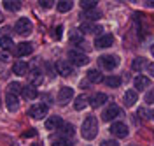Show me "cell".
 <instances>
[{"instance_id": "1", "label": "cell", "mask_w": 154, "mask_h": 146, "mask_svg": "<svg viewBox=\"0 0 154 146\" xmlns=\"http://www.w3.org/2000/svg\"><path fill=\"white\" fill-rule=\"evenodd\" d=\"M81 134L84 139L91 141L95 139L96 134H98V122H96L95 116H88L84 122H82V127H81Z\"/></svg>"}, {"instance_id": "2", "label": "cell", "mask_w": 154, "mask_h": 146, "mask_svg": "<svg viewBox=\"0 0 154 146\" xmlns=\"http://www.w3.org/2000/svg\"><path fill=\"white\" fill-rule=\"evenodd\" d=\"M98 65L105 70H114L117 65H119V58L114 57V55H103L98 58Z\"/></svg>"}, {"instance_id": "3", "label": "cell", "mask_w": 154, "mask_h": 146, "mask_svg": "<svg viewBox=\"0 0 154 146\" xmlns=\"http://www.w3.org/2000/svg\"><path fill=\"white\" fill-rule=\"evenodd\" d=\"M68 60H70L74 65H77V67H81V65H86L88 62H89L88 55L81 53V51H77V49H70V51H68Z\"/></svg>"}, {"instance_id": "4", "label": "cell", "mask_w": 154, "mask_h": 146, "mask_svg": "<svg viewBox=\"0 0 154 146\" xmlns=\"http://www.w3.org/2000/svg\"><path fill=\"white\" fill-rule=\"evenodd\" d=\"M14 30H16V34H19V35H28V34H32V21L28 18H19L16 21Z\"/></svg>"}, {"instance_id": "5", "label": "cell", "mask_w": 154, "mask_h": 146, "mask_svg": "<svg viewBox=\"0 0 154 146\" xmlns=\"http://www.w3.org/2000/svg\"><path fill=\"white\" fill-rule=\"evenodd\" d=\"M30 116L35 118V120H42V118L48 115V106L46 104H35V106L30 107Z\"/></svg>"}, {"instance_id": "6", "label": "cell", "mask_w": 154, "mask_h": 146, "mask_svg": "<svg viewBox=\"0 0 154 146\" xmlns=\"http://www.w3.org/2000/svg\"><path fill=\"white\" fill-rule=\"evenodd\" d=\"M123 113H121V109L116 106V104H110V106L107 107L105 111H103V115H102V118H103V122H112L114 118L121 116Z\"/></svg>"}, {"instance_id": "7", "label": "cell", "mask_w": 154, "mask_h": 146, "mask_svg": "<svg viewBox=\"0 0 154 146\" xmlns=\"http://www.w3.org/2000/svg\"><path fill=\"white\" fill-rule=\"evenodd\" d=\"M114 44V35L112 34H103V35H98L95 41V48H109Z\"/></svg>"}, {"instance_id": "8", "label": "cell", "mask_w": 154, "mask_h": 146, "mask_svg": "<svg viewBox=\"0 0 154 146\" xmlns=\"http://www.w3.org/2000/svg\"><path fill=\"white\" fill-rule=\"evenodd\" d=\"M110 134L114 137H126L128 136V127L123 122H116L110 125Z\"/></svg>"}, {"instance_id": "9", "label": "cell", "mask_w": 154, "mask_h": 146, "mask_svg": "<svg viewBox=\"0 0 154 146\" xmlns=\"http://www.w3.org/2000/svg\"><path fill=\"white\" fill-rule=\"evenodd\" d=\"M74 97V88L70 86H63L60 90V93H58V102L61 104V106H65L70 99Z\"/></svg>"}, {"instance_id": "10", "label": "cell", "mask_w": 154, "mask_h": 146, "mask_svg": "<svg viewBox=\"0 0 154 146\" xmlns=\"http://www.w3.org/2000/svg\"><path fill=\"white\" fill-rule=\"evenodd\" d=\"M56 70H58V74H61V76H65V78L74 74L72 65H70L68 62H65V60H58L56 62Z\"/></svg>"}, {"instance_id": "11", "label": "cell", "mask_w": 154, "mask_h": 146, "mask_svg": "<svg viewBox=\"0 0 154 146\" xmlns=\"http://www.w3.org/2000/svg\"><path fill=\"white\" fill-rule=\"evenodd\" d=\"M33 53V46L30 42H21L14 48V55L16 57H26V55H32Z\"/></svg>"}, {"instance_id": "12", "label": "cell", "mask_w": 154, "mask_h": 146, "mask_svg": "<svg viewBox=\"0 0 154 146\" xmlns=\"http://www.w3.org/2000/svg\"><path fill=\"white\" fill-rule=\"evenodd\" d=\"M12 72H14L16 76H25V74H28V63L23 62V60L14 62V65H12Z\"/></svg>"}, {"instance_id": "13", "label": "cell", "mask_w": 154, "mask_h": 146, "mask_svg": "<svg viewBox=\"0 0 154 146\" xmlns=\"http://www.w3.org/2000/svg\"><path fill=\"white\" fill-rule=\"evenodd\" d=\"M61 125H63V122H61L60 116H49L46 120V128L48 130H60Z\"/></svg>"}, {"instance_id": "14", "label": "cell", "mask_w": 154, "mask_h": 146, "mask_svg": "<svg viewBox=\"0 0 154 146\" xmlns=\"http://www.w3.org/2000/svg\"><path fill=\"white\" fill-rule=\"evenodd\" d=\"M79 32H81V34H98V32H102V28H100L98 25H95V23L86 21V23H82V25H81Z\"/></svg>"}, {"instance_id": "15", "label": "cell", "mask_w": 154, "mask_h": 146, "mask_svg": "<svg viewBox=\"0 0 154 146\" xmlns=\"http://www.w3.org/2000/svg\"><path fill=\"white\" fill-rule=\"evenodd\" d=\"M60 134H61L63 139H68L70 141V137H74V134H75V128H74L72 123H63L61 128H60Z\"/></svg>"}, {"instance_id": "16", "label": "cell", "mask_w": 154, "mask_h": 146, "mask_svg": "<svg viewBox=\"0 0 154 146\" xmlns=\"http://www.w3.org/2000/svg\"><path fill=\"white\" fill-rule=\"evenodd\" d=\"M5 102H7V109L9 111H18V107H19V102H18V97L16 95H12V93H9L7 92V95H5Z\"/></svg>"}, {"instance_id": "17", "label": "cell", "mask_w": 154, "mask_h": 146, "mask_svg": "<svg viewBox=\"0 0 154 146\" xmlns=\"http://www.w3.org/2000/svg\"><path fill=\"white\" fill-rule=\"evenodd\" d=\"M23 97L28 99V100H33V99H37V88L33 86V85H26V86H23Z\"/></svg>"}, {"instance_id": "18", "label": "cell", "mask_w": 154, "mask_h": 146, "mask_svg": "<svg viewBox=\"0 0 154 146\" xmlns=\"http://www.w3.org/2000/svg\"><path fill=\"white\" fill-rule=\"evenodd\" d=\"M107 102V95L105 93H95L93 97H91V100H89V104L93 107H100V106H103Z\"/></svg>"}, {"instance_id": "19", "label": "cell", "mask_w": 154, "mask_h": 146, "mask_svg": "<svg viewBox=\"0 0 154 146\" xmlns=\"http://www.w3.org/2000/svg\"><path fill=\"white\" fill-rule=\"evenodd\" d=\"M135 102H137V92L135 90H128L125 93V104L128 107H131L135 106Z\"/></svg>"}, {"instance_id": "20", "label": "cell", "mask_w": 154, "mask_h": 146, "mask_svg": "<svg viewBox=\"0 0 154 146\" xmlns=\"http://www.w3.org/2000/svg\"><path fill=\"white\" fill-rule=\"evenodd\" d=\"M102 14H100V11L98 9H91V11H84V14H82V18H86L89 23H93L95 20H98Z\"/></svg>"}, {"instance_id": "21", "label": "cell", "mask_w": 154, "mask_h": 146, "mask_svg": "<svg viewBox=\"0 0 154 146\" xmlns=\"http://www.w3.org/2000/svg\"><path fill=\"white\" fill-rule=\"evenodd\" d=\"M149 86V78H145V76H138V78H135V88L137 90H144V88Z\"/></svg>"}, {"instance_id": "22", "label": "cell", "mask_w": 154, "mask_h": 146, "mask_svg": "<svg viewBox=\"0 0 154 146\" xmlns=\"http://www.w3.org/2000/svg\"><path fill=\"white\" fill-rule=\"evenodd\" d=\"M88 79L91 81V83H100V81H103V76L95 70V69H91V70H88Z\"/></svg>"}, {"instance_id": "23", "label": "cell", "mask_w": 154, "mask_h": 146, "mask_svg": "<svg viewBox=\"0 0 154 146\" xmlns=\"http://www.w3.org/2000/svg\"><path fill=\"white\" fill-rule=\"evenodd\" d=\"M103 81H105L107 86H110V88H117L121 85V78H119V76H109V78H105Z\"/></svg>"}, {"instance_id": "24", "label": "cell", "mask_w": 154, "mask_h": 146, "mask_svg": "<svg viewBox=\"0 0 154 146\" xmlns=\"http://www.w3.org/2000/svg\"><path fill=\"white\" fill-rule=\"evenodd\" d=\"M2 4H4V7H5L7 11H11V12H14V11H19V9H21V2H11V0H4Z\"/></svg>"}, {"instance_id": "25", "label": "cell", "mask_w": 154, "mask_h": 146, "mask_svg": "<svg viewBox=\"0 0 154 146\" xmlns=\"http://www.w3.org/2000/svg\"><path fill=\"white\" fill-rule=\"evenodd\" d=\"M72 2H68V0H61V2H58L56 4V9L60 11V12H68V11L72 9Z\"/></svg>"}, {"instance_id": "26", "label": "cell", "mask_w": 154, "mask_h": 146, "mask_svg": "<svg viewBox=\"0 0 154 146\" xmlns=\"http://www.w3.org/2000/svg\"><path fill=\"white\" fill-rule=\"evenodd\" d=\"M88 104V99L86 95H79V97L75 99V102H74V107H75L77 111H81V109H84Z\"/></svg>"}, {"instance_id": "27", "label": "cell", "mask_w": 154, "mask_h": 146, "mask_svg": "<svg viewBox=\"0 0 154 146\" xmlns=\"http://www.w3.org/2000/svg\"><path fill=\"white\" fill-rule=\"evenodd\" d=\"M30 81H32V85H33V86L38 85V83L42 81V76H40V70H38V69H33V70L30 72Z\"/></svg>"}, {"instance_id": "28", "label": "cell", "mask_w": 154, "mask_h": 146, "mask_svg": "<svg viewBox=\"0 0 154 146\" xmlns=\"http://www.w3.org/2000/svg\"><path fill=\"white\" fill-rule=\"evenodd\" d=\"M79 4H81V7L84 11H91V9H96V4L98 2L96 0H81Z\"/></svg>"}, {"instance_id": "29", "label": "cell", "mask_w": 154, "mask_h": 146, "mask_svg": "<svg viewBox=\"0 0 154 146\" xmlns=\"http://www.w3.org/2000/svg\"><path fill=\"white\" fill-rule=\"evenodd\" d=\"M12 46H14V42H12L11 37H7V35L0 37V48H2V49H11Z\"/></svg>"}, {"instance_id": "30", "label": "cell", "mask_w": 154, "mask_h": 146, "mask_svg": "<svg viewBox=\"0 0 154 146\" xmlns=\"http://www.w3.org/2000/svg\"><path fill=\"white\" fill-rule=\"evenodd\" d=\"M9 93H12V95H18V93H21L23 92V86L19 85V83H16V81H12V83H9Z\"/></svg>"}, {"instance_id": "31", "label": "cell", "mask_w": 154, "mask_h": 146, "mask_svg": "<svg viewBox=\"0 0 154 146\" xmlns=\"http://www.w3.org/2000/svg\"><path fill=\"white\" fill-rule=\"evenodd\" d=\"M131 67H133V70H142L145 67V58H135Z\"/></svg>"}, {"instance_id": "32", "label": "cell", "mask_w": 154, "mask_h": 146, "mask_svg": "<svg viewBox=\"0 0 154 146\" xmlns=\"http://www.w3.org/2000/svg\"><path fill=\"white\" fill-rule=\"evenodd\" d=\"M70 41L77 44V46H81L84 41H82V35H81V32H74V34H70Z\"/></svg>"}, {"instance_id": "33", "label": "cell", "mask_w": 154, "mask_h": 146, "mask_svg": "<svg viewBox=\"0 0 154 146\" xmlns=\"http://www.w3.org/2000/svg\"><path fill=\"white\" fill-rule=\"evenodd\" d=\"M53 146H72V144H70V141H68V139H63V137H61V139L53 141Z\"/></svg>"}, {"instance_id": "34", "label": "cell", "mask_w": 154, "mask_h": 146, "mask_svg": "<svg viewBox=\"0 0 154 146\" xmlns=\"http://www.w3.org/2000/svg\"><path fill=\"white\" fill-rule=\"evenodd\" d=\"M145 102H149V104H154V88L145 95Z\"/></svg>"}, {"instance_id": "35", "label": "cell", "mask_w": 154, "mask_h": 146, "mask_svg": "<svg viewBox=\"0 0 154 146\" xmlns=\"http://www.w3.org/2000/svg\"><path fill=\"white\" fill-rule=\"evenodd\" d=\"M102 146H119V144H117V141H114V139H105L102 143Z\"/></svg>"}, {"instance_id": "36", "label": "cell", "mask_w": 154, "mask_h": 146, "mask_svg": "<svg viewBox=\"0 0 154 146\" xmlns=\"http://www.w3.org/2000/svg\"><path fill=\"white\" fill-rule=\"evenodd\" d=\"M61 32H63V27H56L54 28V39H61Z\"/></svg>"}, {"instance_id": "37", "label": "cell", "mask_w": 154, "mask_h": 146, "mask_svg": "<svg viewBox=\"0 0 154 146\" xmlns=\"http://www.w3.org/2000/svg\"><path fill=\"white\" fill-rule=\"evenodd\" d=\"M147 115H149V113H147V109H145V107H140V109H138V116H140V118H144V120H145V118H149Z\"/></svg>"}, {"instance_id": "38", "label": "cell", "mask_w": 154, "mask_h": 146, "mask_svg": "<svg viewBox=\"0 0 154 146\" xmlns=\"http://www.w3.org/2000/svg\"><path fill=\"white\" fill-rule=\"evenodd\" d=\"M38 4H40L44 9H49V7L53 5V2H49V0H42V2H38Z\"/></svg>"}, {"instance_id": "39", "label": "cell", "mask_w": 154, "mask_h": 146, "mask_svg": "<svg viewBox=\"0 0 154 146\" xmlns=\"http://www.w3.org/2000/svg\"><path fill=\"white\" fill-rule=\"evenodd\" d=\"M147 70H149V74L154 78V63H149V65H147Z\"/></svg>"}, {"instance_id": "40", "label": "cell", "mask_w": 154, "mask_h": 146, "mask_svg": "<svg viewBox=\"0 0 154 146\" xmlns=\"http://www.w3.org/2000/svg\"><path fill=\"white\" fill-rule=\"evenodd\" d=\"M147 4V7H154V0H149V2H145Z\"/></svg>"}, {"instance_id": "41", "label": "cell", "mask_w": 154, "mask_h": 146, "mask_svg": "<svg viewBox=\"0 0 154 146\" xmlns=\"http://www.w3.org/2000/svg\"><path fill=\"white\" fill-rule=\"evenodd\" d=\"M2 21H4V14H2V12H0V23H2Z\"/></svg>"}, {"instance_id": "42", "label": "cell", "mask_w": 154, "mask_h": 146, "mask_svg": "<svg viewBox=\"0 0 154 146\" xmlns=\"http://www.w3.org/2000/svg\"><path fill=\"white\" fill-rule=\"evenodd\" d=\"M151 53H152V57H154V46H152V48H151Z\"/></svg>"}, {"instance_id": "43", "label": "cell", "mask_w": 154, "mask_h": 146, "mask_svg": "<svg viewBox=\"0 0 154 146\" xmlns=\"http://www.w3.org/2000/svg\"><path fill=\"white\" fill-rule=\"evenodd\" d=\"M152 118H154V111H152Z\"/></svg>"}]
</instances>
